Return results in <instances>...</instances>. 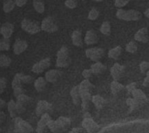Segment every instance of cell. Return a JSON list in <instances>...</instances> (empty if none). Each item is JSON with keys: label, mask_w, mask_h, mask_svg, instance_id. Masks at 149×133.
Returning a JSON list of instances; mask_svg holds the SVG:
<instances>
[{"label": "cell", "mask_w": 149, "mask_h": 133, "mask_svg": "<svg viewBox=\"0 0 149 133\" xmlns=\"http://www.w3.org/2000/svg\"><path fill=\"white\" fill-rule=\"evenodd\" d=\"M50 66H51V59H50V57H45V58L41 59L40 61L37 62L36 64H34L31 68V71L34 73L39 74V73H42L43 71H45V70H47Z\"/></svg>", "instance_id": "30bf717a"}, {"label": "cell", "mask_w": 149, "mask_h": 133, "mask_svg": "<svg viewBox=\"0 0 149 133\" xmlns=\"http://www.w3.org/2000/svg\"><path fill=\"white\" fill-rule=\"evenodd\" d=\"M70 95H71L72 103L75 105H79L81 103V100H80V96H79V85H76L72 88L70 91Z\"/></svg>", "instance_id": "7402d4cb"}, {"label": "cell", "mask_w": 149, "mask_h": 133, "mask_svg": "<svg viewBox=\"0 0 149 133\" xmlns=\"http://www.w3.org/2000/svg\"><path fill=\"white\" fill-rule=\"evenodd\" d=\"M14 119V131L16 133H31L33 132L32 126L19 117H16Z\"/></svg>", "instance_id": "5b68a950"}, {"label": "cell", "mask_w": 149, "mask_h": 133, "mask_svg": "<svg viewBox=\"0 0 149 133\" xmlns=\"http://www.w3.org/2000/svg\"><path fill=\"white\" fill-rule=\"evenodd\" d=\"M14 32V25L10 22H5L0 26V34L3 37L10 39Z\"/></svg>", "instance_id": "9a60e30c"}, {"label": "cell", "mask_w": 149, "mask_h": 133, "mask_svg": "<svg viewBox=\"0 0 149 133\" xmlns=\"http://www.w3.org/2000/svg\"><path fill=\"white\" fill-rule=\"evenodd\" d=\"M46 85H47V82L43 77H39L34 81V87L38 92L43 91L46 88Z\"/></svg>", "instance_id": "cb8c5ba5"}, {"label": "cell", "mask_w": 149, "mask_h": 133, "mask_svg": "<svg viewBox=\"0 0 149 133\" xmlns=\"http://www.w3.org/2000/svg\"><path fill=\"white\" fill-rule=\"evenodd\" d=\"M121 52H122V47L120 46V45H118V46H115V47L112 48L111 50H109V51H108V57L111 59L117 60L120 57Z\"/></svg>", "instance_id": "484cf974"}, {"label": "cell", "mask_w": 149, "mask_h": 133, "mask_svg": "<svg viewBox=\"0 0 149 133\" xmlns=\"http://www.w3.org/2000/svg\"><path fill=\"white\" fill-rule=\"evenodd\" d=\"M6 106H7V110H8V112H9L10 118H16L17 115V110H16V102L13 99H10L6 104Z\"/></svg>", "instance_id": "4316f807"}, {"label": "cell", "mask_w": 149, "mask_h": 133, "mask_svg": "<svg viewBox=\"0 0 149 133\" xmlns=\"http://www.w3.org/2000/svg\"><path fill=\"white\" fill-rule=\"evenodd\" d=\"M5 120V114L0 110V124H3Z\"/></svg>", "instance_id": "681fc988"}, {"label": "cell", "mask_w": 149, "mask_h": 133, "mask_svg": "<svg viewBox=\"0 0 149 133\" xmlns=\"http://www.w3.org/2000/svg\"><path fill=\"white\" fill-rule=\"evenodd\" d=\"M21 28L25 32H27L31 35H35L41 30L40 26L38 24L37 22L28 19V18H24L21 21Z\"/></svg>", "instance_id": "8992f818"}, {"label": "cell", "mask_w": 149, "mask_h": 133, "mask_svg": "<svg viewBox=\"0 0 149 133\" xmlns=\"http://www.w3.org/2000/svg\"><path fill=\"white\" fill-rule=\"evenodd\" d=\"M71 63L69 56V49L66 46H62L57 52L56 66L58 68H66Z\"/></svg>", "instance_id": "277c9868"}, {"label": "cell", "mask_w": 149, "mask_h": 133, "mask_svg": "<svg viewBox=\"0 0 149 133\" xmlns=\"http://www.w3.org/2000/svg\"><path fill=\"white\" fill-rule=\"evenodd\" d=\"M11 64V58L3 53H0V67H8Z\"/></svg>", "instance_id": "1f68e13d"}, {"label": "cell", "mask_w": 149, "mask_h": 133, "mask_svg": "<svg viewBox=\"0 0 149 133\" xmlns=\"http://www.w3.org/2000/svg\"><path fill=\"white\" fill-rule=\"evenodd\" d=\"M93 85V84L89 81V79H85L83 80L79 85V96H80V100H81V107L84 112H87L89 109V105L91 102L92 98V89Z\"/></svg>", "instance_id": "6da1fadb"}, {"label": "cell", "mask_w": 149, "mask_h": 133, "mask_svg": "<svg viewBox=\"0 0 149 133\" xmlns=\"http://www.w3.org/2000/svg\"><path fill=\"white\" fill-rule=\"evenodd\" d=\"M52 120L51 117L49 114L47 113H45L43 115H41V118H40V120L38 121V125H37V129H36V132L37 133H43L45 131V128L47 126L48 123Z\"/></svg>", "instance_id": "ac0fdd59"}, {"label": "cell", "mask_w": 149, "mask_h": 133, "mask_svg": "<svg viewBox=\"0 0 149 133\" xmlns=\"http://www.w3.org/2000/svg\"><path fill=\"white\" fill-rule=\"evenodd\" d=\"M125 71V67L121 64H120L119 63H115L110 70L111 72V76L113 78V79L114 81H119L120 79V78L122 77L123 73Z\"/></svg>", "instance_id": "4fadbf2b"}, {"label": "cell", "mask_w": 149, "mask_h": 133, "mask_svg": "<svg viewBox=\"0 0 149 133\" xmlns=\"http://www.w3.org/2000/svg\"><path fill=\"white\" fill-rule=\"evenodd\" d=\"M15 6L16 4H15L14 0H4L3 3V10L5 13H9L14 10Z\"/></svg>", "instance_id": "f1b7e54d"}, {"label": "cell", "mask_w": 149, "mask_h": 133, "mask_svg": "<svg viewBox=\"0 0 149 133\" xmlns=\"http://www.w3.org/2000/svg\"><path fill=\"white\" fill-rule=\"evenodd\" d=\"M82 1H86V0H82ZM93 1H95V2H102L103 0H93Z\"/></svg>", "instance_id": "db71d44e"}, {"label": "cell", "mask_w": 149, "mask_h": 133, "mask_svg": "<svg viewBox=\"0 0 149 133\" xmlns=\"http://www.w3.org/2000/svg\"><path fill=\"white\" fill-rule=\"evenodd\" d=\"M32 4H33V7H34L35 10L38 13L41 14V13L45 12V3L42 0H33L32 1Z\"/></svg>", "instance_id": "83f0119b"}, {"label": "cell", "mask_w": 149, "mask_h": 133, "mask_svg": "<svg viewBox=\"0 0 149 133\" xmlns=\"http://www.w3.org/2000/svg\"><path fill=\"white\" fill-rule=\"evenodd\" d=\"M99 16H100V10L97 9V8H93L90 11H89V13H88V19L89 20H92V21H93V20H96L98 17H99Z\"/></svg>", "instance_id": "74e56055"}, {"label": "cell", "mask_w": 149, "mask_h": 133, "mask_svg": "<svg viewBox=\"0 0 149 133\" xmlns=\"http://www.w3.org/2000/svg\"><path fill=\"white\" fill-rule=\"evenodd\" d=\"M126 103H127V106L129 107V112H134V111L136 110V109L138 108V106H139L138 102H137L134 98H128L126 100Z\"/></svg>", "instance_id": "836d02e7"}, {"label": "cell", "mask_w": 149, "mask_h": 133, "mask_svg": "<svg viewBox=\"0 0 149 133\" xmlns=\"http://www.w3.org/2000/svg\"><path fill=\"white\" fill-rule=\"evenodd\" d=\"M11 86H12L13 90L22 87V83H21V80L19 78V73L15 74V76L12 79V82H11Z\"/></svg>", "instance_id": "d590c367"}, {"label": "cell", "mask_w": 149, "mask_h": 133, "mask_svg": "<svg viewBox=\"0 0 149 133\" xmlns=\"http://www.w3.org/2000/svg\"><path fill=\"white\" fill-rule=\"evenodd\" d=\"M93 75V72L90 69H85L83 71H82V76L84 77L85 79H89Z\"/></svg>", "instance_id": "ee69618b"}, {"label": "cell", "mask_w": 149, "mask_h": 133, "mask_svg": "<svg viewBox=\"0 0 149 133\" xmlns=\"http://www.w3.org/2000/svg\"><path fill=\"white\" fill-rule=\"evenodd\" d=\"M132 95H133V98H134V99L138 102L139 105H140V104H141V105L147 104V103L148 102V97L146 96V94L144 93V91H142L140 90V89H137V88H136V89L132 92Z\"/></svg>", "instance_id": "ffe728a7"}, {"label": "cell", "mask_w": 149, "mask_h": 133, "mask_svg": "<svg viewBox=\"0 0 149 133\" xmlns=\"http://www.w3.org/2000/svg\"><path fill=\"white\" fill-rule=\"evenodd\" d=\"M149 70V63L148 61H142L140 64V71L142 74H146Z\"/></svg>", "instance_id": "f35d334b"}, {"label": "cell", "mask_w": 149, "mask_h": 133, "mask_svg": "<svg viewBox=\"0 0 149 133\" xmlns=\"http://www.w3.org/2000/svg\"><path fill=\"white\" fill-rule=\"evenodd\" d=\"M134 39L135 41H138L142 44H148L149 41L148 37V28L143 27L140 29L134 35Z\"/></svg>", "instance_id": "e0dca14e"}, {"label": "cell", "mask_w": 149, "mask_h": 133, "mask_svg": "<svg viewBox=\"0 0 149 133\" xmlns=\"http://www.w3.org/2000/svg\"><path fill=\"white\" fill-rule=\"evenodd\" d=\"M28 48V43L24 39H17L13 44V52L15 55H20Z\"/></svg>", "instance_id": "2e32d148"}, {"label": "cell", "mask_w": 149, "mask_h": 133, "mask_svg": "<svg viewBox=\"0 0 149 133\" xmlns=\"http://www.w3.org/2000/svg\"><path fill=\"white\" fill-rule=\"evenodd\" d=\"M23 93H24V90L23 87L17 88V89H14V90H13V95H14L15 98L18 97L19 95H21V94H23Z\"/></svg>", "instance_id": "f6af8a7d"}, {"label": "cell", "mask_w": 149, "mask_h": 133, "mask_svg": "<svg viewBox=\"0 0 149 133\" xmlns=\"http://www.w3.org/2000/svg\"><path fill=\"white\" fill-rule=\"evenodd\" d=\"M117 18L124 21H139L142 17L141 12H140L137 10L129 9V10H124L123 8H119V10L116 12Z\"/></svg>", "instance_id": "3957f363"}, {"label": "cell", "mask_w": 149, "mask_h": 133, "mask_svg": "<svg viewBox=\"0 0 149 133\" xmlns=\"http://www.w3.org/2000/svg\"><path fill=\"white\" fill-rule=\"evenodd\" d=\"M83 41L87 45H92V44H97L99 42L98 33L93 29H91V30H87L86 35H85V37L83 38Z\"/></svg>", "instance_id": "7c38bea8"}, {"label": "cell", "mask_w": 149, "mask_h": 133, "mask_svg": "<svg viewBox=\"0 0 149 133\" xmlns=\"http://www.w3.org/2000/svg\"><path fill=\"white\" fill-rule=\"evenodd\" d=\"M19 78H20L22 84H26V85L32 83L33 79H34L33 77H31L30 75H24L23 73H19Z\"/></svg>", "instance_id": "8d00e7d4"}, {"label": "cell", "mask_w": 149, "mask_h": 133, "mask_svg": "<svg viewBox=\"0 0 149 133\" xmlns=\"http://www.w3.org/2000/svg\"><path fill=\"white\" fill-rule=\"evenodd\" d=\"M111 91L113 95L119 93L120 91H122L124 89V85L120 83H119V81H113L111 83Z\"/></svg>", "instance_id": "f546056e"}, {"label": "cell", "mask_w": 149, "mask_h": 133, "mask_svg": "<svg viewBox=\"0 0 149 133\" xmlns=\"http://www.w3.org/2000/svg\"><path fill=\"white\" fill-rule=\"evenodd\" d=\"M72 44L77 47H82L83 46L84 41H83V37H82V33L80 30H76L72 32Z\"/></svg>", "instance_id": "44dd1931"}, {"label": "cell", "mask_w": 149, "mask_h": 133, "mask_svg": "<svg viewBox=\"0 0 149 133\" xmlns=\"http://www.w3.org/2000/svg\"><path fill=\"white\" fill-rule=\"evenodd\" d=\"M6 106V102L3 100V99H2V98H0V110H2V109H3L4 107Z\"/></svg>", "instance_id": "f907efd6"}, {"label": "cell", "mask_w": 149, "mask_h": 133, "mask_svg": "<svg viewBox=\"0 0 149 133\" xmlns=\"http://www.w3.org/2000/svg\"><path fill=\"white\" fill-rule=\"evenodd\" d=\"M138 50V45L134 41H130L126 45V51L129 53H135Z\"/></svg>", "instance_id": "e575fe53"}, {"label": "cell", "mask_w": 149, "mask_h": 133, "mask_svg": "<svg viewBox=\"0 0 149 133\" xmlns=\"http://www.w3.org/2000/svg\"><path fill=\"white\" fill-rule=\"evenodd\" d=\"M90 70L92 71L93 74H102L106 71V66L100 61H97L91 65Z\"/></svg>", "instance_id": "603a6c76"}, {"label": "cell", "mask_w": 149, "mask_h": 133, "mask_svg": "<svg viewBox=\"0 0 149 133\" xmlns=\"http://www.w3.org/2000/svg\"><path fill=\"white\" fill-rule=\"evenodd\" d=\"M28 0H14L15 2V4L17 6V7H23L26 4Z\"/></svg>", "instance_id": "bcb514c9"}, {"label": "cell", "mask_w": 149, "mask_h": 133, "mask_svg": "<svg viewBox=\"0 0 149 133\" xmlns=\"http://www.w3.org/2000/svg\"><path fill=\"white\" fill-rule=\"evenodd\" d=\"M65 5L69 9H75L78 6V0H65Z\"/></svg>", "instance_id": "ab89813d"}, {"label": "cell", "mask_w": 149, "mask_h": 133, "mask_svg": "<svg viewBox=\"0 0 149 133\" xmlns=\"http://www.w3.org/2000/svg\"><path fill=\"white\" fill-rule=\"evenodd\" d=\"M83 128H79V127H75V128H72L69 133H80L82 132Z\"/></svg>", "instance_id": "c3c4849f"}, {"label": "cell", "mask_w": 149, "mask_h": 133, "mask_svg": "<svg viewBox=\"0 0 149 133\" xmlns=\"http://www.w3.org/2000/svg\"><path fill=\"white\" fill-rule=\"evenodd\" d=\"M0 24H1V20H0Z\"/></svg>", "instance_id": "11a10c76"}, {"label": "cell", "mask_w": 149, "mask_h": 133, "mask_svg": "<svg viewBox=\"0 0 149 133\" xmlns=\"http://www.w3.org/2000/svg\"><path fill=\"white\" fill-rule=\"evenodd\" d=\"M82 127L88 133L97 132L99 131V129H100L99 125L95 121H93V118H83Z\"/></svg>", "instance_id": "8fae6325"}, {"label": "cell", "mask_w": 149, "mask_h": 133, "mask_svg": "<svg viewBox=\"0 0 149 133\" xmlns=\"http://www.w3.org/2000/svg\"><path fill=\"white\" fill-rule=\"evenodd\" d=\"M61 77V71L58 70H50L45 72V79L48 83H55L57 82Z\"/></svg>", "instance_id": "d6986e66"}, {"label": "cell", "mask_w": 149, "mask_h": 133, "mask_svg": "<svg viewBox=\"0 0 149 133\" xmlns=\"http://www.w3.org/2000/svg\"><path fill=\"white\" fill-rule=\"evenodd\" d=\"M17 101L16 102V110H17V114H22L24 112H25L26 110V105H28V103L30 102L31 98L25 95L24 93L19 95L18 97L16 98Z\"/></svg>", "instance_id": "9c48e42d"}, {"label": "cell", "mask_w": 149, "mask_h": 133, "mask_svg": "<svg viewBox=\"0 0 149 133\" xmlns=\"http://www.w3.org/2000/svg\"><path fill=\"white\" fill-rule=\"evenodd\" d=\"M105 55V50L101 47H92L86 50V56L93 62L100 61Z\"/></svg>", "instance_id": "ba28073f"}, {"label": "cell", "mask_w": 149, "mask_h": 133, "mask_svg": "<svg viewBox=\"0 0 149 133\" xmlns=\"http://www.w3.org/2000/svg\"><path fill=\"white\" fill-rule=\"evenodd\" d=\"M92 118V116H91V114H90L88 112H86L84 113L83 118Z\"/></svg>", "instance_id": "816d5d0a"}, {"label": "cell", "mask_w": 149, "mask_h": 133, "mask_svg": "<svg viewBox=\"0 0 149 133\" xmlns=\"http://www.w3.org/2000/svg\"><path fill=\"white\" fill-rule=\"evenodd\" d=\"M130 2V0H115L114 2V5L117 8H123L125 7L128 3Z\"/></svg>", "instance_id": "b9f144b4"}, {"label": "cell", "mask_w": 149, "mask_h": 133, "mask_svg": "<svg viewBox=\"0 0 149 133\" xmlns=\"http://www.w3.org/2000/svg\"><path fill=\"white\" fill-rule=\"evenodd\" d=\"M144 15H145V17H149V9L148 8L146 10H145V12H144Z\"/></svg>", "instance_id": "f5cc1de1"}, {"label": "cell", "mask_w": 149, "mask_h": 133, "mask_svg": "<svg viewBox=\"0 0 149 133\" xmlns=\"http://www.w3.org/2000/svg\"><path fill=\"white\" fill-rule=\"evenodd\" d=\"M10 48V39L0 37V51H7Z\"/></svg>", "instance_id": "d6a6232c"}, {"label": "cell", "mask_w": 149, "mask_h": 133, "mask_svg": "<svg viewBox=\"0 0 149 133\" xmlns=\"http://www.w3.org/2000/svg\"><path fill=\"white\" fill-rule=\"evenodd\" d=\"M136 88H137V83H135V82H133V83H131V84H129V85H127L126 86V89H127V92L130 93V94H132V92H133Z\"/></svg>", "instance_id": "7bdbcfd3"}, {"label": "cell", "mask_w": 149, "mask_h": 133, "mask_svg": "<svg viewBox=\"0 0 149 133\" xmlns=\"http://www.w3.org/2000/svg\"><path fill=\"white\" fill-rule=\"evenodd\" d=\"M52 104L45 100H40L38 102L37 106H36V115L37 116H41L45 113H47L49 111L52 110Z\"/></svg>", "instance_id": "5bb4252c"}, {"label": "cell", "mask_w": 149, "mask_h": 133, "mask_svg": "<svg viewBox=\"0 0 149 133\" xmlns=\"http://www.w3.org/2000/svg\"><path fill=\"white\" fill-rule=\"evenodd\" d=\"M7 86V80L5 78H0V94H3L5 91Z\"/></svg>", "instance_id": "60d3db41"}, {"label": "cell", "mask_w": 149, "mask_h": 133, "mask_svg": "<svg viewBox=\"0 0 149 133\" xmlns=\"http://www.w3.org/2000/svg\"><path fill=\"white\" fill-rule=\"evenodd\" d=\"M91 101L93 102V104L94 105V106L98 110L102 109L104 107V105H105V103H106L104 98L101 97L100 95H93V96H92Z\"/></svg>", "instance_id": "d4e9b609"}, {"label": "cell", "mask_w": 149, "mask_h": 133, "mask_svg": "<svg viewBox=\"0 0 149 133\" xmlns=\"http://www.w3.org/2000/svg\"><path fill=\"white\" fill-rule=\"evenodd\" d=\"M100 32L105 35V36H109L111 34V24L108 21H105L102 23L100 28Z\"/></svg>", "instance_id": "4dcf8cb0"}, {"label": "cell", "mask_w": 149, "mask_h": 133, "mask_svg": "<svg viewBox=\"0 0 149 133\" xmlns=\"http://www.w3.org/2000/svg\"><path fill=\"white\" fill-rule=\"evenodd\" d=\"M58 29V26L52 16H47L41 22V25H40L41 30H44L48 33H53V32H56Z\"/></svg>", "instance_id": "52a82bcc"}, {"label": "cell", "mask_w": 149, "mask_h": 133, "mask_svg": "<svg viewBox=\"0 0 149 133\" xmlns=\"http://www.w3.org/2000/svg\"><path fill=\"white\" fill-rule=\"evenodd\" d=\"M71 125V119L66 117H59L56 120H51L47 126L52 133H62L68 130Z\"/></svg>", "instance_id": "7a4b0ae2"}, {"label": "cell", "mask_w": 149, "mask_h": 133, "mask_svg": "<svg viewBox=\"0 0 149 133\" xmlns=\"http://www.w3.org/2000/svg\"><path fill=\"white\" fill-rule=\"evenodd\" d=\"M146 74H147V76H146V78H145V79H144L143 86L147 88V87H148L149 86V71H148Z\"/></svg>", "instance_id": "7dc6e473"}]
</instances>
